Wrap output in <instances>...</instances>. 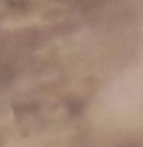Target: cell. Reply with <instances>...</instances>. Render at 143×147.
I'll use <instances>...</instances> for the list:
<instances>
[{"label": "cell", "instance_id": "obj_1", "mask_svg": "<svg viewBox=\"0 0 143 147\" xmlns=\"http://www.w3.org/2000/svg\"><path fill=\"white\" fill-rule=\"evenodd\" d=\"M63 2H77V3H92V2H99V0H63Z\"/></svg>", "mask_w": 143, "mask_h": 147}]
</instances>
